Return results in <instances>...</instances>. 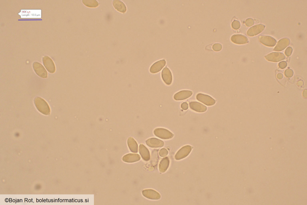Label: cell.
<instances>
[{
  "mask_svg": "<svg viewBox=\"0 0 307 205\" xmlns=\"http://www.w3.org/2000/svg\"><path fill=\"white\" fill-rule=\"evenodd\" d=\"M34 102L37 109L41 113L45 115L50 114L49 107L44 99L40 97H37L34 99Z\"/></svg>",
  "mask_w": 307,
  "mask_h": 205,
  "instance_id": "1",
  "label": "cell"
},
{
  "mask_svg": "<svg viewBox=\"0 0 307 205\" xmlns=\"http://www.w3.org/2000/svg\"><path fill=\"white\" fill-rule=\"evenodd\" d=\"M156 136L163 139H169L172 138L174 134L167 129L162 128H157L154 131Z\"/></svg>",
  "mask_w": 307,
  "mask_h": 205,
  "instance_id": "2",
  "label": "cell"
},
{
  "mask_svg": "<svg viewBox=\"0 0 307 205\" xmlns=\"http://www.w3.org/2000/svg\"><path fill=\"white\" fill-rule=\"evenodd\" d=\"M33 67L35 72L38 75L43 78H47V72L41 63L37 62H34L33 64Z\"/></svg>",
  "mask_w": 307,
  "mask_h": 205,
  "instance_id": "3",
  "label": "cell"
},
{
  "mask_svg": "<svg viewBox=\"0 0 307 205\" xmlns=\"http://www.w3.org/2000/svg\"><path fill=\"white\" fill-rule=\"evenodd\" d=\"M192 149V147L189 145L183 146L176 154L175 159L176 160H179L186 157L189 154Z\"/></svg>",
  "mask_w": 307,
  "mask_h": 205,
  "instance_id": "4",
  "label": "cell"
},
{
  "mask_svg": "<svg viewBox=\"0 0 307 205\" xmlns=\"http://www.w3.org/2000/svg\"><path fill=\"white\" fill-rule=\"evenodd\" d=\"M196 98L198 100L208 106L213 105L216 102L215 99L210 96L201 93L197 94Z\"/></svg>",
  "mask_w": 307,
  "mask_h": 205,
  "instance_id": "5",
  "label": "cell"
},
{
  "mask_svg": "<svg viewBox=\"0 0 307 205\" xmlns=\"http://www.w3.org/2000/svg\"><path fill=\"white\" fill-rule=\"evenodd\" d=\"M43 64L47 70L51 73L55 72V68L52 59L49 57L45 56L43 58Z\"/></svg>",
  "mask_w": 307,
  "mask_h": 205,
  "instance_id": "6",
  "label": "cell"
},
{
  "mask_svg": "<svg viewBox=\"0 0 307 205\" xmlns=\"http://www.w3.org/2000/svg\"><path fill=\"white\" fill-rule=\"evenodd\" d=\"M142 194L145 197L151 200H158L161 197V195L158 192L152 189L144 190Z\"/></svg>",
  "mask_w": 307,
  "mask_h": 205,
  "instance_id": "7",
  "label": "cell"
},
{
  "mask_svg": "<svg viewBox=\"0 0 307 205\" xmlns=\"http://www.w3.org/2000/svg\"><path fill=\"white\" fill-rule=\"evenodd\" d=\"M268 61L278 62L284 60L285 58V55L282 53L273 52L270 53L265 57Z\"/></svg>",
  "mask_w": 307,
  "mask_h": 205,
  "instance_id": "8",
  "label": "cell"
},
{
  "mask_svg": "<svg viewBox=\"0 0 307 205\" xmlns=\"http://www.w3.org/2000/svg\"><path fill=\"white\" fill-rule=\"evenodd\" d=\"M162 76L164 82L167 85L170 84L172 81V76L171 72L167 67L163 69L162 72Z\"/></svg>",
  "mask_w": 307,
  "mask_h": 205,
  "instance_id": "9",
  "label": "cell"
},
{
  "mask_svg": "<svg viewBox=\"0 0 307 205\" xmlns=\"http://www.w3.org/2000/svg\"><path fill=\"white\" fill-rule=\"evenodd\" d=\"M146 143L149 146L152 148L162 147L164 145V142L156 138H150L146 141Z\"/></svg>",
  "mask_w": 307,
  "mask_h": 205,
  "instance_id": "10",
  "label": "cell"
},
{
  "mask_svg": "<svg viewBox=\"0 0 307 205\" xmlns=\"http://www.w3.org/2000/svg\"><path fill=\"white\" fill-rule=\"evenodd\" d=\"M166 61L164 60L158 61L154 63L151 67L150 72L152 73H155L160 71L165 66Z\"/></svg>",
  "mask_w": 307,
  "mask_h": 205,
  "instance_id": "11",
  "label": "cell"
},
{
  "mask_svg": "<svg viewBox=\"0 0 307 205\" xmlns=\"http://www.w3.org/2000/svg\"><path fill=\"white\" fill-rule=\"evenodd\" d=\"M190 108L192 110L198 112H205L207 107L203 104L199 102L192 101L189 103Z\"/></svg>",
  "mask_w": 307,
  "mask_h": 205,
  "instance_id": "12",
  "label": "cell"
},
{
  "mask_svg": "<svg viewBox=\"0 0 307 205\" xmlns=\"http://www.w3.org/2000/svg\"><path fill=\"white\" fill-rule=\"evenodd\" d=\"M192 94V91L184 90L176 93L174 96V99L177 100H182L190 97Z\"/></svg>",
  "mask_w": 307,
  "mask_h": 205,
  "instance_id": "13",
  "label": "cell"
},
{
  "mask_svg": "<svg viewBox=\"0 0 307 205\" xmlns=\"http://www.w3.org/2000/svg\"><path fill=\"white\" fill-rule=\"evenodd\" d=\"M140 159L139 155L136 154H128L124 155L122 160L124 162L131 163L138 161Z\"/></svg>",
  "mask_w": 307,
  "mask_h": 205,
  "instance_id": "14",
  "label": "cell"
},
{
  "mask_svg": "<svg viewBox=\"0 0 307 205\" xmlns=\"http://www.w3.org/2000/svg\"><path fill=\"white\" fill-rule=\"evenodd\" d=\"M231 41L234 43L237 44H243L248 42V39L245 36L240 35H234L231 38Z\"/></svg>",
  "mask_w": 307,
  "mask_h": 205,
  "instance_id": "15",
  "label": "cell"
},
{
  "mask_svg": "<svg viewBox=\"0 0 307 205\" xmlns=\"http://www.w3.org/2000/svg\"><path fill=\"white\" fill-rule=\"evenodd\" d=\"M264 26L262 24L255 25L249 29L247 34L250 36L255 35L261 32L264 29Z\"/></svg>",
  "mask_w": 307,
  "mask_h": 205,
  "instance_id": "16",
  "label": "cell"
},
{
  "mask_svg": "<svg viewBox=\"0 0 307 205\" xmlns=\"http://www.w3.org/2000/svg\"><path fill=\"white\" fill-rule=\"evenodd\" d=\"M260 38V41L265 45L269 46H274L276 41L273 37L269 36H261Z\"/></svg>",
  "mask_w": 307,
  "mask_h": 205,
  "instance_id": "17",
  "label": "cell"
},
{
  "mask_svg": "<svg viewBox=\"0 0 307 205\" xmlns=\"http://www.w3.org/2000/svg\"><path fill=\"white\" fill-rule=\"evenodd\" d=\"M139 152L142 158L145 161H148L150 158V155L148 149L143 144L139 146Z\"/></svg>",
  "mask_w": 307,
  "mask_h": 205,
  "instance_id": "18",
  "label": "cell"
},
{
  "mask_svg": "<svg viewBox=\"0 0 307 205\" xmlns=\"http://www.w3.org/2000/svg\"><path fill=\"white\" fill-rule=\"evenodd\" d=\"M112 4L115 8L119 12L122 13L126 12V7L122 1L119 0H114L113 1Z\"/></svg>",
  "mask_w": 307,
  "mask_h": 205,
  "instance_id": "19",
  "label": "cell"
},
{
  "mask_svg": "<svg viewBox=\"0 0 307 205\" xmlns=\"http://www.w3.org/2000/svg\"><path fill=\"white\" fill-rule=\"evenodd\" d=\"M169 164V160L167 157L162 158L160 161L159 165V170L161 173L165 172L168 168Z\"/></svg>",
  "mask_w": 307,
  "mask_h": 205,
  "instance_id": "20",
  "label": "cell"
},
{
  "mask_svg": "<svg viewBox=\"0 0 307 205\" xmlns=\"http://www.w3.org/2000/svg\"><path fill=\"white\" fill-rule=\"evenodd\" d=\"M290 43V40L288 38H284L280 40L274 49L276 51H281L284 49Z\"/></svg>",
  "mask_w": 307,
  "mask_h": 205,
  "instance_id": "21",
  "label": "cell"
},
{
  "mask_svg": "<svg viewBox=\"0 0 307 205\" xmlns=\"http://www.w3.org/2000/svg\"><path fill=\"white\" fill-rule=\"evenodd\" d=\"M128 147L132 152L136 153L138 152V145L136 141L132 137H129L127 141Z\"/></svg>",
  "mask_w": 307,
  "mask_h": 205,
  "instance_id": "22",
  "label": "cell"
},
{
  "mask_svg": "<svg viewBox=\"0 0 307 205\" xmlns=\"http://www.w3.org/2000/svg\"><path fill=\"white\" fill-rule=\"evenodd\" d=\"M82 2L85 5L89 7L95 8L99 5L98 2L95 0H83Z\"/></svg>",
  "mask_w": 307,
  "mask_h": 205,
  "instance_id": "23",
  "label": "cell"
},
{
  "mask_svg": "<svg viewBox=\"0 0 307 205\" xmlns=\"http://www.w3.org/2000/svg\"><path fill=\"white\" fill-rule=\"evenodd\" d=\"M240 22L236 20L234 21L232 23V27L235 29H239L240 27Z\"/></svg>",
  "mask_w": 307,
  "mask_h": 205,
  "instance_id": "24",
  "label": "cell"
},
{
  "mask_svg": "<svg viewBox=\"0 0 307 205\" xmlns=\"http://www.w3.org/2000/svg\"><path fill=\"white\" fill-rule=\"evenodd\" d=\"M222 45L219 43L215 44L213 46V49L215 51H219L222 49Z\"/></svg>",
  "mask_w": 307,
  "mask_h": 205,
  "instance_id": "25",
  "label": "cell"
},
{
  "mask_svg": "<svg viewBox=\"0 0 307 205\" xmlns=\"http://www.w3.org/2000/svg\"><path fill=\"white\" fill-rule=\"evenodd\" d=\"M168 154V151L165 148L161 149L159 152L160 156L162 157H164L166 156Z\"/></svg>",
  "mask_w": 307,
  "mask_h": 205,
  "instance_id": "26",
  "label": "cell"
},
{
  "mask_svg": "<svg viewBox=\"0 0 307 205\" xmlns=\"http://www.w3.org/2000/svg\"><path fill=\"white\" fill-rule=\"evenodd\" d=\"M254 23V22L253 20L250 18L247 19L245 22L246 24L248 26H250L253 25Z\"/></svg>",
  "mask_w": 307,
  "mask_h": 205,
  "instance_id": "27",
  "label": "cell"
},
{
  "mask_svg": "<svg viewBox=\"0 0 307 205\" xmlns=\"http://www.w3.org/2000/svg\"><path fill=\"white\" fill-rule=\"evenodd\" d=\"M285 71L288 72V73L285 72V74L287 77H290L292 76L293 75V72L291 70L288 69L286 70Z\"/></svg>",
  "mask_w": 307,
  "mask_h": 205,
  "instance_id": "28",
  "label": "cell"
},
{
  "mask_svg": "<svg viewBox=\"0 0 307 205\" xmlns=\"http://www.w3.org/2000/svg\"><path fill=\"white\" fill-rule=\"evenodd\" d=\"M292 49L291 47H288L285 51V54L287 56H290L292 52Z\"/></svg>",
  "mask_w": 307,
  "mask_h": 205,
  "instance_id": "29",
  "label": "cell"
},
{
  "mask_svg": "<svg viewBox=\"0 0 307 205\" xmlns=\"http://www.w3.org/2000/svg\"><path fill=\"white\" fill-rule=\"evenodd\" d=\"M279 66L280 68H285L287 66V63L285 61H282L279 63Z\"/></svg>",
  "mask_w": 307,
  "mask_h": 205,
  "instance_id": "30",
  "label": "cell"
},
{
  "mask_svg": "<svg viewBox=\"0 0 307 205\" xmlns=\"http://www.w3.org/2000/svg\"><path fill=\"white\" fill-rule=\"evenodd\" d=\"M181 107L183 110H187L188 108V104L186 102H183L181 104Z\"/></svg>",
  "mask_w": 307,
  "mask_h": 205,
  "instance_id": "31",
  "label": "cell"
}]
</instances>
